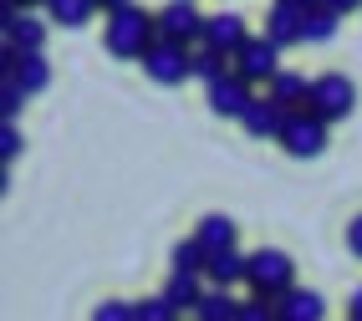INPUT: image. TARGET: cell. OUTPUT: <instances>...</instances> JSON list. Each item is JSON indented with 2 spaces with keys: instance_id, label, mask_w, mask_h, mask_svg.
Listing matches in <instances>:
<instances>
[{
  "instance_id": "18",
  "label": "cell",
  "mask_w": 362,
  "mask_h": 321,
  "mask_svg": "<svg viewBox=\"0 0 362 321\" xmlns=\"http://www.w3.org/2000/svg\"><path fill=\"white\" fill-rule=\"evenodd\" d=\"M92 11H98V0H46V16H52L57 26H66V31L87 26Z\"/></svg>"
},
{
  "instance_id": "14",
  "label": "cell",
  "mask_w": 362,
  "mask_h": 321,
  "mask_svg": "<svg viewBox=\"0 0 362 321\" xmlns=\"http://www.w3.org/2000/svg\"><path fill=\"white\" fill-rule=\"evenodd\" d=\"M245 270H250V255H240L235 245H230V250H209L204 276H209L214 286H235V281H245Z\"/></svg>"
},
{
  "instance_id": "30",
  "label": "cell",
  "mask_w": 362,
  "mask_h": 321,
  "mask_svg": "<svg viewBox=\"0 0 362 321\" xmlns=\"http://www.w3.org/2000/svg\"><path fill=\"white\" fill-rule=\"evenodd\" d=\"M322 6H332L337 16H347V11H357V6H362V0H322Z\"/></svg>"
},
{
  "instance_id": "34",
  "label": "cell",
  "mask_w": 362,
  "mask_h": 321,
  "mask_svg": "<svg viewBox=\"0 0 362 321\" xmlns=\"http://www.w3.org/2000/svg\"><path fill=\"white\" fill-rule=\"evenodd\" d=\"M21 6H46V0H21Z\"/></svg>"
},
{
  "instance_id": "8",
  "label": "cell",
  "mask_w": 362,
  "mask_h": 321,
  "mask_svg": "<svg viewBox=\"0 0 362 321\" xmlns=\"http://www.w3.org/2000/svg\"><path fill=\"white\" fill-rule=\"evenodd\" d=\"M276 52H281V46L271 41V36H245V46H240V52H235V71H240V77H250V82H271L276 77Z\"/></svg>"
},
{
  "instance_id": "25",
  "label": "cell",
  "mask_w": 362,
  "mask_h": 321,
  "mask_svg": "<svg viewBox=\"0 0 362 321\" xmlns=\"http://www.w3.org/2000/svg\"><path fill=\"white\" fill-rule=\"evenodd\" d=\"M174 316H179V306L168 296L163 301H138V321H174Z\"/></svg>"
},
{
  "instance_id": "10",
  "label": "cell",
  "mask_w": 362,
  "mask_h": 321,
  "mask_svg": "<svg viewBox=\"0 0 362 321\" xmlns=\"http://www.w3.org/2000/svg\"><path fill=\"white\" fill-rule=\"evenodd\" d=\"M6 77H16L26 92H46L52 87V62L41 52H6Z\"/></svg>"
},
{
  "instance_id": "33",
  "label": "cell",
  "mask_w": 362,
  "mask_h": 321,
  "mask_svg": "<svg viewBox=\"0 0 362 321\" xmlns=\"http://www.w3.org/2000/svg\"><path fill=\"white\" fill-rule=\"evenodd\" d=\"M286 6H301V11H311V6H322V0H286Z\"/></svg>"
},
{
  "instance_id": "28",
  "label": "cell",
  "mask_w": 362,
  "mask_h": 321,
  "mask_svg": "<svg viewBox=\"0 0 362 321\" xmlns=\"http://www.w3.org/2000/svg\"><path fill=\"white\" fill-rule=\"evenodd\" d=\"M16 153H21V133L11 128V122H6V128H0V158H6V163H11Z\"/></svg>"
},
{
  "instance_id": "29",
  "label": "cell",
  "mask_w": 362,
  "mask_h": 321,
  "mask_svg": "<svg viewBox=\"0 0 362 321\" xmlns=\"http://www.w3.org/2000/svg\"><path fill=\"white\" fill-rule=\"evenodd\" d=\"M347 250H352V255H362V214L347 225Z\"/></svg>"
},
{
  "instance_id": "31",
  "label": "cell",
  "mask_w": 362,
  "mask_h": 321,
  "mask_svg": "<svg viewBox=\"0 0 362 321\" xmlns=\"http://www.w3.org/2000/svg\"><path fill=\"white\" fill-rule=\"evenodd\" d=\"M347 316H352V321H362V286L352 291V301H347Z\"/></svg>"
},
{
  "instance_id": "17",
  "label": "cell",
  "mask_w": 362,
  "mask_h": 321,
  "mask_svg": "<svg viewBox=\"0 0 362 321\" xmlns=\"http://www.w3.org/2000/svg\"><path fill=\"white\" fill-rule=\"evenodd\" d=\"M271 97H276L281 107H306L311 82L301 77V71H276V77H271Z\"/></svg>"
},
{
  "instance_id": "11",
  "label": "cell",
  "mask_w": 362,
  "mask_h": 321,
  "mask_svg": "<svg viewBox=\"0 0 362 321\" xmlns=\"http://www.w3.org/2000/svg\"><path fill=\"white\" fill-rule=\"evenodd\" d=\"M286 112H291V107H281L276 97L265 92V97H255V103L245 107V117H240V122H245V133H250V138H281Z\"/></svg>"
},
{
  "instance_id": "6",
  "label": "cell",
  "mask_w": 362,
  "mask_h": 321,
  "mask_svg": "<svg viewBox=\"0 0 362 321\" xmlns=\"http://www.w3.org/2000/svg\"><path fill=\"white\" fill-rule=\"evenodd\" d=\"M352 103H357V87H352L347 77H337V71L317 77V82H311V97H306V107H311V112H322L327 122L347 117V112H352Z\"/></svg>"
},
{
  "instance_id": "21",
  "label": "cell",
  "mask_w": 362,
  "mask_h": 321,
  "mask_svg": "<svg viewBox=\"0 0 362 321\" xmlns=\"http://www.w3.org/2000/svg\"><path fill=\"white\" fill-rule=\"evenodd\" d=\"M194 316H199V321H240V306L230 301L225 291H214V296L204 291V301L194 306Z\"/></svg>"
},
{
  "instance_id": "20",
  "label": "cell",
  "mask_w": 362,
  "mask_h": 321,
  "mask_svg": "<svg viewBox=\"0 0 362 321\" xmlns=\"http://www.w3.org/2000/svg\"><path fill=\"white\" fill-rule=\"evenodd\" d=\"M230 52H220V46H204L199 41V52H194V77H204V82H214V77H225L230 71Z\"/></svg>"
},
{
  "instance_id": "3",
  "label": "cell",
  "mask_w": 362,
  "mask_h": 321,
  "mask_svg": "<svg viewBox=\"0 0 362 321\" xmlns=\"http://www.w3.org/2000/svg\"><path fill=\"white\" fill-rule=\"evenodd\" d=\"M245 286L281 301V296L296 286V265H291V255H286V250H255V255H250V270H245Z\"/></svg>"
},
{
  "instance_id": "24",
  "label": "cell",
  "mask_w": 362,
  "mask_h": 321,
  "mask_svg": "<svg viewBox=\"0 0 362 321\" xmlns=\"http://www.w3.org/2000/svg\"><path fill=\"white\" fill-rule=\"evenodd\" d=\"M26 97H31L26 87H21L16 77H6V82H0V117H6V122H11V117H16L21 107H26Z\"/></svg>"
},
{
  "instance_id": "13",
  "label": "cell",
  "mask_w": 362,
  "mask_h": 321,
  "mask_svg": "<svg viewBox=\"0 0 362 321\" xmlns=\"http://www.w3.org/2000/svg\"><path fill=\"white\" fill-rule=\"evenodd\" d=\"M276 316H281V321H322V316H327V301H322L317 291H296V286H291V291L281 296Z\"/></svg>"
},
{
  "instance_id": "32",
  "label": "cell",
  "mask_w": 362,
  "mask_h": 321,
  "mask_svg": "<svg viewBox=\"0 0 362 321\" xmlns=\"http://www.w3.org/2000/svg\"><path fill=\"white\" fill-rule=\"evenodd\" d=\"M117 6H133V0H98V11H117Z\"/></svg>"
},
{
  "instance_id": "15",
  "label": "cell",
  "mask_w": 362,
  "mask_h": 321,
  "mask_svg": "<svg viewBox=\"0 0 362 321\" xmlns=\"http://www.w3.org/2000/svg\"><path fill=\"white\" fill-rule=\"evenodd\" d=\"M199 276H204V270H174L163 296H168V301H174L179 311H194V306L204 301V281H199Z\"/></svg>"
},
{
  "instance_id": "9",
  "label": "cell",
  "mask_w": 362,
  "mask_h": 321,
  "mask_svg": "<svg viewBox=\"0 0 362 321\" xmlns=\"http://www.w3.org/2000/svg\"><path fill=\"white\" fill-rule=\"evenodd\" d=\"M265 36H271L276 46H296V41H306V11L276 0V6L265 11Z\"/></svg>"
},
{
  "instance_id": "4",
  "label": "cell",
  "mask_w": 362,
  "mask_h": 321,
  "mask_svg": "<svg viewBox=\"0 0 362 321\" xmlns=\"http://www.w3.org/2000/svg\"><path fill=\"white\" fill-rule=\"evenodd\" d=\"M327 128H332V122L322 112L291 107V112H286V128H281V143H286V153H296V158H317L327 148Z\"/></svg>"
},
{
  "instance_id": "23",
  "label": "cell",
  "mask_w": 362,
  "mask_h": 321,
  "mask_svg": "<svg viewBox=\"0 0 362 321\" xmlns=\"http://www.w3.org/2000/svg\"><path fill=\"white\" fill-rule=\"evenodd\" d=\"M209 265V245L194 235V240H184L179 250H174V270H204Z\"/></svg>"
},
{
  "instance_id": "12",
  "label": "cell",
  "mask_w": 362,
  "mask_h": 321,
  "mask_svg": "<svg viewBox=\"0 0 362 321\" xmlns=\"http://www.w3.org/2000/svg\"><path fill=\"white\" fill-rule=\"evenodd\" d=\"M245 16H235V11H225V16H204V46H220V52H240L245 46Z\"/></svg>"
},
{
  "instance_id": "26",
  "label": "cell",
  "mask_w": 362,
  "mask_h": 321,
  "mask_svg": "<svg viewBox=\"0 0 362 321\" xmlns=\"http://www.w3.org/2000/svg\"><path fill=\"white\" fill-rule=\"evenodd\" d=\"M92 316H98V321H138V306H128V301H103V306H92Z\"/></svg>"
},
{
  "instance_id": "5",
  "label": "cell",
  "mask_w": 362,
  "mask_h": 321,
  "mask_svg": "<svg viewBox=\"0 0 362 321\" xmlns=\"http://www.w3.org/2000/svg\"><path fill=\"white\" fill-rule=\"evenodd\" d=\"M209 87V107H214V117H245V107L255 103V82L250 77H240V71L230 66L225 77H214V82H204Z\"/></svg>"
},
{
  "instance_id": "1",
  "label": "cell",
  "mask_w": 362,
  "mask_h": 321,
  "mask_svg": "<svg viewBox=\"0 0 362 321\" xmlns=\"http://www.w3.org/2000/svg\"><path fill=\"white\" fill-rule=\"evenodd\" d=\"M158 41V16H143L138 6L107 11V52L123 62H143V52Z\"/></svg>"
},
{
  "instance_id": "2",
  "label": "cell",
  "mask_w": 362,
  "mask_h": 321,
  "mask_svg": "<svg viewBox=\"0 0 362 321\" xmlns=\"http://www.w3.org/2000/svg\"><path fill=\"white\" fill-rule=\"evenodd\" d=\"M143 71H148V82H158V87H179L184 77H194V52H189L184 41L158 36L148 52H143Z\"/></svg>"
},
{
  "instance_id": "7",
  "label": "cell",
  "mask_w": 362,
  "mask_h": 321,
  "mask_svg": "<svg viewBox=\"0 0 362 321\" xmlns=\"http://www.w3.org/2000/svg\"><path fill=\"white\" fill-rule=\"evenodd\" d=\"M158 36L184 41V46H199L204 41V16L194 11V0H168V11L158 16Z\"/></svg>"
},
{
  "instance_id": "27",
  "label": "cell",
  "mask_w": 362,
  "mask_h": 321,
  "mask_svg": "<svg viewBox=\"0 0 362 321\" xmlns=\"http://www.w3.org/2000/svg\"><path fill=\"white\" fill-rule=\"evenodd\" d=\"M271 316H276V296H260L255 291V301L240 306V321H271Z\"/></svg>"
},
{
  "instance_id": "22",
  "label": "cell",
  "mask_w": 362,
  "mask_h": 321,
  "mask_svg": "<svg viewBox=\"0 0 362 321\" xmlns=\"http://www.w3.org/2000/svg\"><path fill=\"white\" fill-rule=\"evenodd\" d=\"M337 21H342V16H337L332 6H311L306 11V41H332L337 36Z\"/></svg>"
},
{
  "instance_id": "19",
  "label": "cell",
  "mask_w": 362,
  "mask_h": 321,
  "mask_svg": "<svg viewBox=\"0 0 362 321\" xmlns=\"http://www.w3.org/2000/svg\"><path fill=\"white\" fill-rule=\"evenodd\" d=\"M194 235H199V240L209 245V250H230V245H235V225H230L225 214H204Z\"/></svg>"
},
{
  "instance_id": "16",
  "label": "cell",
  "mask_w": 362,
  "mask_h": 321,
  "mask_svg": "<svg viewBox=\"0 0 362 321\" xmlns=\"http://www.w3.org/2000/svg\"><path fill=\"white\" fill-rule=\"evenodd\" d=\"M41 46H46V21L16 16L6 26V52H41Z\"/></svg>"
}]
</instances>
